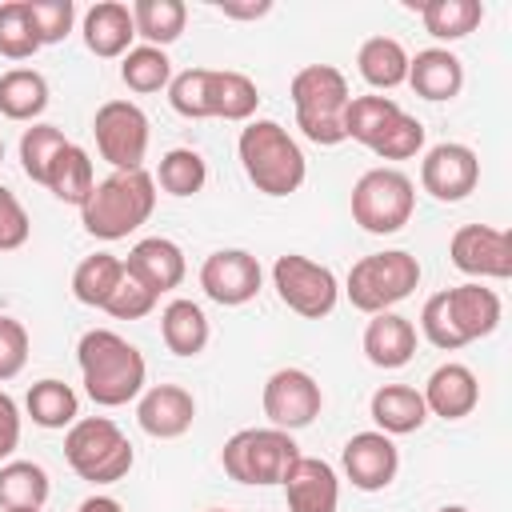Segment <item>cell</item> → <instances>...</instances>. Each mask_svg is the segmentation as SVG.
I'll return each mask as SVG.
<instances>
[{"label":"cell","instance_id":"obj_1","mask_svg":"<svg viewBox=\"0 0 512 512\" xmlns=\"http://www.w3.org/2000/svg\"><path fill=\"white\" fill-rule=\"evenodd\" d=\"M76 360H80L84 392L100 408H120L144 392L148 364L140 348L112 328H88L76 344Z\"/></svg>","mask_w":512,"mask_h":512},{"label":"cell","instance_id":"obj_2","mask_svg":"<svg viewBox=\"0 0 512 512\" xmlns=\"http://www.w3.org/2000/svg\"><path fill=\"white\" fill-rule=\"evenodd\" d=\"M152 208H156V180H152V172H144V168L112 172V176L96 180L92 196L80 208V224L96 240H124L128 232L148 224Z\"/></svg>","mask_w":512,"mask_h":512},{"label":"cell","instance_id":"obj_3","mask_svg":"<svg viewBox=\"0 0 512 512\" xmlns=\"http://www.w3.org/2000/svg\"><path fill=\"white\" fill-rule=\"evenodd\" d=\"M236 152H240L244 176L264 196H292L308 176V160H304L300 144L276 120H248L240 128Z\"/></svg>","mask_w":512,"mask_h":512},{"label":"cell","instance_id":"obj_4","mask_svg":"<svg viewBox=\"0 0 512 512\" xmlns=\"http://www.w3.org/2000/svg\"><path fill=\"white\" fill-rule=\"evenodd\" d=\"M288 96H292V108H296V124L300 132L320 144V148H332V144H344V112H348V80L336 64H308L292 76L288 84Z\"/></svg>","mask_w":512,"mask_h":512},{"label":"cell","instance_id":"obj_5","mask_svg":"<svg viewBox=\"0 0 512 512\" xmlns=\"http://www.w3.org/2000/svg\"><path fill=\"white\" fill-rule=\"evenodd\" d=\"M64 460L88 484H116L128 476L136 452L132 440L108 416H80L64 432Z\"/></svg>","mask_w":512,"mask_h":512},{"label":"cell","instance_id":"obj_6","mask_svg":"<svg viewBox=\"0 0 512 512\" xmlns=\"http://www.w3.org/2000/svg\"><path fill=\"white\" fill-rule=\"evenodd\" d=\"M300 460V448L292 440V432L284 428H240L224 440L220 448V464L232 480L240 484H284L288 468Z\"/></svg>","mask_w":512,"mask_h":512},{"label":"cell","instance_id":"obj_7","mask_svg":"<svg viewBox=\"0 0 512 512\" xmlns=\"http://www.w3.org/2000/svg\"><path fill=\"white\" fill-rule=\"evenodd\" d=\"M416 284H420V260L404 248H392V252H372V256L356 260L344 280V292H348L352 308L376 316V312H388L392 304H400L404 296H412Z\"/></svg>","mask_w":512,"mask_h":512},{"label":"cell","instance_id":"obj_8","mask_svg":"<svg viewBox=\"0 0 512 512\" xmlns=\"http://www.w3.org/2000/svg\"><path fill=\"white\" fill-rule=\"evenodd\" d=\"M412 208L416 188L400 168H368L352 188V220L372 236L400 232L412 220Z\"/></svg>","mask_w":512,"mask_h":512},{"label":"cell","instance_id":"obj_9","mask_svg":"<svg viewBox=\"0 0 512 512\" xmlns=\"http://www.w3.org/2000/svg\"><path fill=\"white\" fill-rule=\"evenodd\" d=\"M272 288L304 320L328 316L336 308V300H340V284H336L332 268L328 264H316V260H308L300 252L276 256V264H272Z\"/></svg>","mask_w":512,"mask_h":512},{"label":"cell","instance_id":"obj_10","mask_svg":"<svg viewBox=\"0 0 512 512\" xmlns=\"http://www.w3.org/2000/svg\"><path fill=\"white\" fill-rule=\"evenodd\" d=\"M92 132H96V148L100 156L112 164V172H132V168H144V156H148V116L140 104L132 100H108L96 108V120H92Z\"/></svg>","mask_w":512,"mask_h":512},{"label":"cell","instance_id":"obj_11","mask_svg":"<svg viewBox=\"0 0 512 512\" xmlns=\"http://www.w3.org/2000/svg\"><path fill=\"white\" fill-rule=\"evenodd\" d=\"M260 404H264V416L272 420V428L296 432V428H308L320 416L324 392H320L312 372H304V368H276L268 376V384H264Z\"/></svg>","mask_w":512,"mask_h":512},{"label":"cell","instance_id":"obj_12","mask_svg":"<svg viewBox=\"0 0 512 512\" xmlns=\"http://www.w3.org/2000/svg\"><path fill=\"white\" fill-rule=\"evenodd\" d=\"M448 256L464 276H476V280H508L512 276V236L504 228L464 224L452 232Z\"/></svg>","mask_w":512,"mask_h":512},{"label":"cell","instance_id":"obj_13","mask_svg":"<svg viewBox=\"0 0 512 512\" xmlns=\"http://www.w3.org/2000/svg\"><path fill=\"white\" fill-rule=\"evenodd\" d=\"M264 284L260 260L244 248H220L200 264V288L208 300L224 304V308H240L248 300H256Z\"/></svg>","mask_w":512,"mask_h":512},{"label":"cell","instance_id":"obj_14","mask_svg":"<svg viewBox=\"0 0 512 512\" xmlns=\"http://www.w3.org/2000/svg\"><path fill=\"white\" fill-rule=\"evenodd\" d=\"M480 180V160L468 144H456V140H444L436 148L424 152V164H420V184L428 196L444 200V204H456L464 200Z\"/></svg>","mask_w":512,"mask_h":512},{"label":"cell","instance_id":"obj_15","mask_svg":"<svg viewBox=\"0 0 512 512\" xmlns=\"http://www.w3.org/2000/svg\"><path fill=\"white\" fill-rule=\"evenodd\" d=\"M344 476L352 480V488L360 492H380L396 480V468H400V452L392 444V436L384 432H356L348 444H344Z\"/></svg>","mask_w":512,"mask_h":512},{"label":"cell","instance_id":"obj_16","mask_svg":"<svg viewBox=\"0 0 512 512\" xmlns=\"http://www.w3.org/2000/svg\"><path fill=\"white\" fill-rule=\"evenodd\" d=\"M444 312H448L452 332L460 336V344H472V340L496 332L504 308H500V296L492 288L472 280V284H460V288H444Z\"/></svg>","mask_w":512,"mask_h":512},{"label":"cell","instance_id":"obj_17","mask_svg":"<svg viewBox=\"0 0 512 512\" xmlns=\"http://www.w3.org/2000/svg\"><path fill=\"white\" fill-rule=\"evenodd\" d=\"M284 500L288 512H336L340 504L336 468L320 456H300L284 476Z\"/></svg>","mask_w":512,"mask_h":512},{"label":"cell","instance_id":"obj_18","mask_svg":"<svg viewBox=\"0 0 512 512\" xmlns=\"http://www.w3.org/2000/svg\"><path fill=\"white\" fill-rule=\"evenodd\" d=\"M136 420H140V428H144L148 436H156V440H176V436H184V432L192 428V420H196V400H192V392L180 388V384H156V388H148V392L140 396Z\"/></svg>","mask_w":512,"mask_h":512},{"label":"cell","instance_id":"obj_19","mask_svg":"<svg viewBox=\"0 0 512 512\" xmlns=\"http://www.w3.org/2000/svg\"><path fill=\"white\" fill-rule=\"evenodd\" d=\"M420 396H424V408L432 416H440V420H464L480 404V384H476V372L468 364L448 360V364L432 368V376H428V384H424Z\"/></svg>","mask_w":512,"mask_h":512},{"label":"cell","instance_id":"obj_20","mask_svg":"<svg viewBox=\"0 0 512 512\" xmlns=\"http://www.w3.org/2000/svg\"><path fill=\"white\" fill-rule=\"evenodd\" d=\"M124 268H128L140 284H148L156 296L180 288V280H184V272H188L180 244L168 240V236H144V240H136L132 252H128V260H124Z\"/></svg>","mask_w":512,"mask_h":512},{"label":"cell","instance_id":"obj_21","mask_svg":"<svg viewBox=\"0 0 512 512\" xmlns=\"http://www.w3.org/2000/svg\"><path fill=\"white\" fill-rule=\"evenodd\" d=\"M136 24H132V8L120 0H100L84 12V44L92 56L100 60H116L132 48Z\"/></svg>","mask_w":512,"mask_h":512},{"label":"cell","instance_id":"obj_22","mask_svg":"<svg viewBox=\"0 0 512 512\" xmlns=\"http://www.w3.org/2000/svg\"><path fill=\"white\" fill-rule=\"evenodd\" d=\"M404 84H412L416 96L440 104V100L460 96V88H464V64L448 48H424V52L408 56V80Z\"/></svg>","mask_w":512,"mask_h":512},{"label":"cell","instance_id":"obj_23","mask_svg":"<svg viewBox=\"0 0 512 512\" xmlns=\"http://www.w3.org/2000/svg\"><path fill=\"white\" fill-rule=\"evenodd\" d=\"M364 356L376 368H404L416 356V328L400 312H376L364 328Z\"/></svg>","mask_w":512,"mask_h":512},{"label":"cell","instance_id":"obj_24","mask_svg":"<svg viewBox=\"0 0 512 512\" xmlns=\"http://www.w3.org/2000/svg\"><path fill=\"white\" fill-rule=\"evenodd\" d=\"M368 412L376 420V432L384 436H408L416 428H424L428 420V408H424V396L408 384H384L372 392L368 400Z\"/></svg>","mask_w":512,"mask_h":512},{"label":"cell","instance_id":"obj_25","mask_svg":"<svg viewBox=\"0 0 512 512\" xmlns=\"http://www.w3.org/2000/svg\"><path fill=\"white\" fill-rule=\"evenodd\" d=\"M256 104H260V92L244 72L208 68V116L248 124L256 116Z\"/></svg>","mask_w":512,"mask_h":512},{"label":"cell","instance_id":"obj_26","mask_svg":"<svg viewBox=\"0 0 512 512\" xmlns=\"http://www.w3.org/2000/svg\"><path fill=\"white\" fill-rule=\"evenodd\" d=\"M44 188H48L56 200H64V204H76V208H84V200H88V196H92V188H96L92 156H88L80 144H72V140H68V144L60 148V156L52 160Z\"/></svg>","mask_w":512,"mask_h":512},{"label":"cell","instance_id":"obj_27","mask_svg":"<svg viewBox=\"0 0 512 512\" xmlns=\"http://www.w3.org/2000/svg\"><path fill=\"white\" fill-rule=\"evenodd\" d=\"M160 336H164V344H168L172 356H200L208 348L212 328H208V316L200 312V304L172 300L160 312Z\"/></svg>","mask_w":512,"mask_h":512},{"label":"cell","instance_id":"obj_28","mask_svg":"<svg viewBox=\"0 0 512 512\" xmlns=\"http://www.w3.org/2000/svg\"><path fill=\"white\" fill-rule=\"evenodd\" d=\"M356 68H360L364 84H372L380 92H392V88H400L408 80V52L392 36H372V40L360 44Z\"/></svg>","mask_w":512,"mask_h":512},{"label":"cell","instance_id":"obj_29","mask_svg":"<svg viewBox=\"0 0 512 512\" xmlns=\"http://www.w3.org/2000/svg\"><path fill=\"white\" fill-rule=\"evenodd\" d=\"M44 108H48V80L36 68H8L0 76V116L32 124Z\"/></svg>","mask_w":512,"mask_h":512},{"label":"cell","instance_id":"obj_30","mask_svg":"<svg viewBox=\"0 0 512 512\" xmlns=\"http://www.w3.org/2000/svg\"><path fill=\"white\" fill-rule=\"evenodd\" d=\"M24 408H28V416H32V424H40V428H72L76 420H80V400H76V392H72V384H64V380H36L32 388H28V396H24Z\"/></svg>","mask_w":512,"mask_h":512},{"label":"cell","instance_id":"obj_31","mask_svg":"<svg viewBox=\"0 0 512 512\" xmlns=\"http://www.w3.org/2000/svg\"><path fill=\"white\" fill-rule=\"evenodd\" d=\"M408 8L420 12L428 36L436 40H464L480 20H484V4L480 0H408Z\"/></svg>","mask_w":512,"mask_h":512},{"label":"cell","instance_id":"obj_32","mask_svg":"<svg viewBox=\"0 0 512 512\" xmlns=\"http://www.w3.org/2000/svg\"><path fill=\"white\" fill-rule=\"evenodd\" d=\"M52 484L48 472L32 460H8L0 468V508L16 512V508H44Z\"/></svg>","mask_w":512,"mask_h":512},{"label":"cell","instance_id":"obj_33","mask_svg":"<svg viewBox=\"0 0 512 512\" xmlns=\"http://www.w3.org/2000/svg\"><path fill=\"white\" fill-rule=\"evenodd\" d=\"M132 8V24L136 36H144L152 48H164L172 40H180L184 24H188V8L184 0H136Z\"/></svg>","mask_w":512,"mask_h":512},{"label":"cell","instance_id":"obj_34","mask_svg":"<svg viewBox=\"0 0 512 512\" xmlns=\"http://www.w3.org/2000/svg\"><path fill=\"white\" fill-rule=\"evenodd\" d=\"M124 276V260L112 256V252H96V256H84L72 272V296L88 308H104L112 288L120 284Z\"/></svg>","mask_w":512,"mask_h":512},{"label":"cell","instance_id":"obj_35","mask_svg":"<svg viewBox=\"0 0 512 512\" xmlns=\"http://www.w3.org/2000/svg\"><path fill=\"white\" fill-rule=\"evenodd\" d=\"M120 80L132 88V92H160L172 84V60L164 48H152V44H140V48H128L120 56Z\"/></svg>","mask_w":512,"mask_h":512},{"label":"cell","instance_id":"obj_36","mask_svg":"<svg viewBox=\"0 0 512 512\" xmlns=\"http://www.w3.org/2000/svg\"><path fill=\"white\" fill-rule=\"evenodd\" d=\"M396 112H400V104L392 96H352L348 112H344V136L372 148Z\"/></svg>","mask_w":512,"mask_h":512},{"label":"cell","instance_id":"obj_37","mask_svg":"<svg viewBox=\"0 0 512 512\" xmlns=\"http://www.w3.org/2000/svg\"><path fill=\"white\" fill-rule=\"evenodd\" d=\"M168 196H196L208 180V164L196 148H172L160 156V168L152 176Z\"/></svg>","mask_w":512,"mask_h":512},{"label":"cell","instance_id":"obj_38","mask_svg":"<svg viewBox=\"0 0 512 512\" xmlns=\"http://www.w3.org/2000/svg\"><path fill=\"white\" fill-rule=\"evenodd\" d=\"M64 144H68V136L56 124H32V128H24V136H20V168H24V176L32 184H44L48 180V168L60 156Z\"/></svg>","mask_w":512,"mask_h":512},{"label":"cell","instance_id":"obj_39","mask_svg":"<svg viewBox=\"0 0 512 512\" xmlns=\"http://www.w3.org/2000/svg\"><path fill=\"white\" fill-rule=\"evenodd\" d=\"M36 52H40V40L32 32V20H28L24 0L0 4V56H8V60H32Z\"/></svg>","mask_w":512,"mask_h":512},{"label":"cell","instance_id":"obj_40","mask_svg":"<svg viewBox=\"0 0 512 512\" xmlns=\"http://www.w3.org/2000/svg\"><path fill=\"white\" fill-rule=\"evenodd\" d=\"M424 148V124L416 116H408L404 108L388 120V128L380 132V140L372 144V152L380 160H412Z\"/></svg>","mask_w":512,"mask_h":512},{"label":"cell","instance_id":"obj_41","mask_svg":"<svg viewBox=\"0 0 512 512\" xmlns=\"http://www.w3.org/2000/svg\"><path fill=\"white\" fill-rule=\"evenodd\" d=\"M24 8H28V20H32V32H36L40 48L60 44L76 24V4L72 0H24Z\"/></svg>","mask_w":512,"mask_h":512},{"label":"cell","instance_id":"obj_42","mask_svg":"<svg viewBox=\"0 0 512 512\" xmlns=\"http://www.w3.org/2000/svg\"><path fill=\"white\" fill-rule=\"evenodd\" d=\"M168 104L188 120H208V68H188L172 76Z\"/></svg>","mask_w":512,"mask_h":512},{"label":"cell","instance_id":"obj_43","mask_svg":"<svg viewBox=\"0 0 512 512\" xmlns=\"http://www.w3.org/2000/svg\"><path fill=\"white\" fill-rule=\"evenodd\" d=\"M156 292L148 288V284H140L128 268H124V276H120V284L112 288V296H108V304H104V312L108 316H116V320H144L152 308H156Z\"/></svg>","mask_w":512,"mask_h":512},{"label":"cell","instance_id":"obj_44","mask_svg":"<svg viewBox=\"0 0 512 512\" xmlns=\"http://www.w3.org/2000/svg\"><path fill=\"white\" fill-rule=\"evenodd\" d=\"M28 364V328L12 316H0V384L20 376Z\"/></svg>","mask_w":512,"mask_h":512},{"label":"cell","instance_id":"obj_45","mask_svg":"<svg viewBox=\"0 0 512 512\" xmlns=\"http://www.w3.org/2000/svg\"><path fill=\"white\" fill-rule=\"evenodd\" d=\"M28 232H32V220H28L24 204L16 200L12 188L0 184V252H16V248H24Z\"/></svg>","mask_w":512,"mask_h":512},{"label":"cell","instance_id":"obj_46","mask_svg":"<svg viewBox=\"0 0 512 512\" xmlns=\"http://www.w3.org/2000/svg\"><path fill=\"white\" fill-rule=\"evenodd\" d=\"M16 444H20V408L0 388V460H8L16 452Z\"/></svg>","mask_w":512,"mask_h":512},{"label":"cell","instance_id":"obj_47","mask_svg":"<svg viewBox=\"0 0 512 512\" xmlns=\"http://www.w3.org/2000/svg\"><path fill=\"white\" fill-rule=\"evenodd\" d=\"M220 12L232 16V20H256V16H268V12H272V0H256V4H232V0H220Z\"/></svg>","mask_w":512,"mask_h":512},{"label":"cell","instance_id":"obj_48","mask_svg":"<svg viewBox=\"0 0 512 512\" xmlns=\"http://www.w3.org/2000/svg\"><path fill=\"white\" fill-rule=\"evenodd\" d=\"M76 512H124V504H120V500H112V496H88Z\"/></svg>","mask_w":512,"mask_h":512},{"label":"cell","instance_id":"obj_49","mask_svg":"<svg viewBox=\"0 0 512 512\" xmlns=\"http://www.w3.org/2000/svg\"><path fill=\"white\" fill-rule=\"evenodd\" d=\"M436 512H468L464 504H444V508H436Z\"/></svg>","mask_w":512,"mask_h":512},{"label":"cell","instance_id":"obj_50","mask_svg":"<svg viewBox=\"0 0 512 512\" xmlns=\"http://www.w3.org/2000/svg\"><path fill=\"white\" fill-rule=\"evenodd\" d=\"M16 512H40V508H16Z\"/></svg>","mask_w":512,"mask_h":512},{"label":"cell","instance_id":"obj_51","mask_svg":"<svg viewBox=\"0 0 512 512\" xmlns=\"http://www.w3.org/2000/svg\"><path fill=\"white\" fill-rule=\"evenodd\" d=\"M0 160H4V140H0Z\"/></svg>","mask_w":512,"mask_h":512},{"label":"cell","instance_id":"obj_52","mask_svg":"<svg viewBox=\"0 0 512 512\" xmlns=\"http://www.w3.org/2000/svg\"><path fill=\"white\" fill-rule=\"evenodd\" d=\"M208 512H224V508H208Z\"/></svg>","mask_w":512,"mask_h":512}]
</instances>
